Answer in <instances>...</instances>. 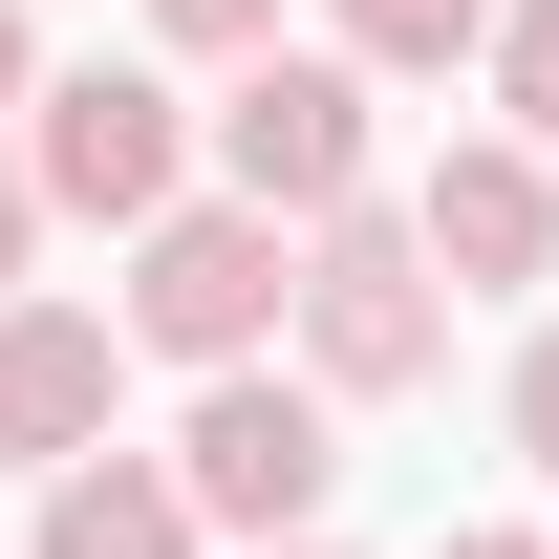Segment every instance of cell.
Here are the masks:
<instances>
[{
	"instance_id": "1",
	"label": "cell",
	"mask_w": 559,
	"mask_h": 559,
	"mask_svg": "<svg viewBox=\"0 0 559 559\" xmlns=\"http://www.w3.org/2000/svg\"><path fill=\"white\" fill-rule=\"evenodd\" d=\"M108 323H130L151 366H280L301 345V237H280V215H237V194H194V215H151L130 237V280H108Z\"/></svg>"
},
{
	"instance_id": "2",
	"label": "cell",
	"mask_w": 559,
	"mask_h": 559,
	"mask_svg": "<svg viewBox=\"0 0 559 559\" xmlns=\"http://www.w3.org/2000/svg\"><path fill=\"white\" fill-rule=\"evenodd\" d=\"M22 173H44V215H86V237H151V215H194L215 108H194L173 66H44V108H22Z\"/></svg>"
},
{
	"instance_id": "3",
	"label": "cell",
	"mask_w": 559,
	"mask_h": 559,
	"mask_svg": "<svg viewBox=\"0 0 559 559\" xmlns=\"http://www.w3.org/2000/svg\"><path fill=\"white\" fill-rule=\"evenodd\" d=\"M430 366H452V280H430L409 194L323 215V237H301V388H323V409H409Z\"/></svg>"
},
{
	"instance_id": "4",
	"label": "cell",
	"mask_w": 559,
	"mask_h": 559,
	"mask_svg": "<svg viewBox=\"0 0 559 559\" xmlns=\"http://www.w3.org/2000/svg\"><path fill=\"white\" fill-rule=\"evenodd\" d=\"M173 495H194L237 559L323 538V495H345V409H323L301 366H215L194 409H173Z\"/></svg>"
},
{
	"instance_id": "5",
	"label": "cell",
	"mask_w": 559,
	"mask_h": 559,
	"mask_svg": "<svg viewBox=\"0 0 559 559\" xmlns=\"http://www.w3.org/2000/svg\"><path fill=\"white\" fill-rule=\"evenodd\" d=\"M215 194L280 215V237H323V215L388 194V130H366V66H345V44H280V66L215 86Z\"/></svg>"
},
{
	"instance_id": "6",
	"label": "cell",
	"mask_w": 559,
	"mask_h": 559,
	"mask_svg": "<svg viewBox=\"0 0 559 559\" xmlns=\"http://www.w3.org/2000/svg\"><path fill=\"white\" fill-rule=\"evenodd\" d=\"M409 237H430V280H452V301H538V280H559V151L452 130V151L409 173Z\"/></svg>"
},
{
	"instance_id": "7",
	"label": "cell",
	"mask_w": 559,
	"mask_h": 559,
	"mask_svg": "<svg viewBox=\"0 0 559 559\" xmlns=\"http://www.w3.org/2000/svg\"><path fill=\"white\" fill-rule=\"evenodd\" d=\"M130 323L108 301H0V474H86L108 452V409H130Z\"/></svg>"
},
{
	"instance_id": "8",
	"label": "cell",
	"mask_w": 559,
	"mask_h": 559,
	"mask_svg": "<svg viewBox=\"0 0 559 559\" xmlns=\"http://www.w3.org/2000/svg\"><path fill=\"white\" fill-rule=\"evenodd\" d=\"M22 559H215V516L173 495V452H86V474H44Z\"/></svg>"
},
{
	"instance_id": "9",
	"label": "cell",
	"mask_w": 559,
	"mask_h": 559,
	"mask_svg": "<svg viewBox=\"0 0 559 559\" xmlns=\"http://www.w3.org/2000/svg\"><path fill=\"white\" fill-rule=\"evenodd\" d=\"M495 22H516V0H323V44H345L366 86H452V66H495Z\"/></svg>"
},
{
	"instance_id": "10",
	"label": "cell",
	"mask_w": 559,
	"mask_h": 559,
	"mask_svg": "<svg viewBox=\"0 0 559 559\" xmlns=\"http://www.w3.org/2000/svg\"><path fill=\"white\" fill-rule=\"evenodd\" d=\"M495 130H516V151H559V0H516V22H495Z\"/></svg>"
},
{
	"instance_id": "11",
	"label": "cell",
	"mask_w": 559,
	"mask_h": 559,
	"mask_svg": "<svg viewBox=\"0 0 559 559\" xmlns=\"http://www.w3.org/2000/svg\"><path fill=\"white\" fill-rule=\"evenodd\" d=\"M151 66H215V86L280 66V0H151Z\"/></svg>"
},
{
	"instance_id": "12",
	"label": "cell",
	"mask_w": 559,
	"mask_h": 559,
	"mask_svg": "<svg viewBox=\"0 0 559 559\" xmlns=\"http://www.w3.org/2000/svg\"><path fill=\"white\" fill-rule=\"evenodd\" d=\"M495 430H516V474H559V301L516 323V366H495Z\"/></svg>"
},
{
	"instance_id": "13",
	"label": "cell",
	"mask_w": 559,
	"mask_h": 559,
	"mask_svg": "<svg viewBox=\"0 0 559 559\" xmlns=\"http://www.w3.org/2000/svg\"><path fill=\"white\" fill-rule=\"evenodd\" d=\"M22 259H44V173H22V130H0V301H22Z\"/></svg>"
},
{
	"instance_id": "14",
	"label": "cell",
	"mask_w": 559,
	"mask_h": 559,
	"mask_svg": "<svg viewBox=\"0 0 559 559\" xmlns=\"http://www.w3.org/2000/svg\"><path fill=\"white\" fill-rule=\"evenodd\" d=\"M44 108V0H0V130Z\"/></svg>"
},
{
	"instance_id": "15",
	"label": "cell",
	"mask_w": 559,
	"mask_h": 559,
	"mask_svg": "<svg viewBox=\"0 0 559 559\" xmlns=\"http://www.w3.org/2000/svg\"><path fill=\"white\" fill-rule=\"evenodd\" d=\"M430 559H559V538H538V516H474V538H430Z\"/></svg>"
},
{
	"instance_id": "16",
	"label": "cell",
	"mask_w": 559,
	"mask_h": 559,
	"mask_svg": "<svg viewBox=\"0 0 559 559\" xmlns=\"http://www.w3.org/2000/svg\"><path fill=\"white\" fill-rule=\"evenodd\" d=\"M280 559H345V538H280Z\"/></svg>"
}]
</instances>
